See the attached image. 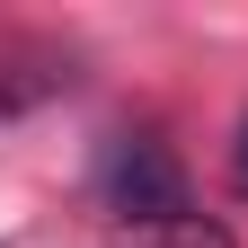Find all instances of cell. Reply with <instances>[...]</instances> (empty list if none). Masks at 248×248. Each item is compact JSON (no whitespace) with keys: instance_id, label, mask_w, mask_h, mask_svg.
<instances>
[{"instance_id":"obj_2","label":"cell","mask_w":248,"mask_h":248,"mask_svg":"<svg viewBox=\"0 0 248 248\" xmlns=\"http://www.w3.org/2000/svg\"><path fill=\"white\" fill-rule=\"evenodd\" d=\"M231 186L248 195V115H239V142H231Z\"/></svg>"},{"instance_id":"obj_1","label":"cell","mask_w":248,"mask_h":248,"mask_svg":"<svg viewBox=\"0 0 248 248\" xmlns=\"http://www.w3.org/2000/svg\"><path fill=\"white\" fill-rule=\"evenodd\" d=\"M98 186H107V204H115V222H151V231L186 222V177H177V160H169L151 133H124V142L107 151Z\"/></svg>"}]
</instances>
